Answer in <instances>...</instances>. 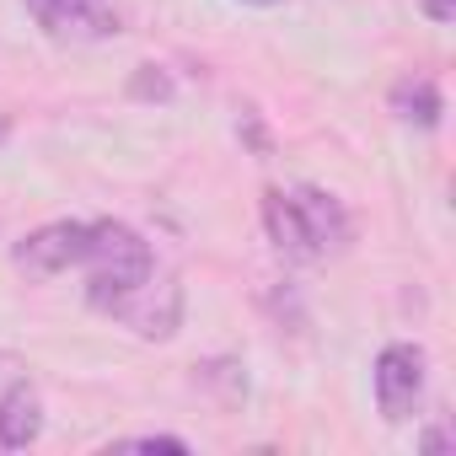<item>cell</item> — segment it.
Returning <instances> with one entry per match:
<instances>
[{
    "label": "cell",
    "instance_id": "6da1fadb",
    "mask_svg": "<svg viewBox=\"0 0 456 456\" xmlns=\"http://www.w3.org/2000/svg\"><path fill=\"white\" fill-rule=\"evenodd\" d=\"M264 225H269V242L296 264H317L349 242V209L333 193L306 188V183L301 188H269L264 193Z\"/></svg>",
    "mask_w": 456,
    "mask_h": 456
},
{
    "label": "cell",
    "instance_id": "7a4b0ae2",
    "mask_svg": "<svg viewBox=\"0 0 456 456\" xmlns=\"http://www.w3.org/2000/svg\"><path fill=\"white\" fill-rule=\"evenodd\" d=\"M86 269V301L97 312H113L124 296H134L151 274H156V253L151 242L124 220H92V248L81 258Z\"/></svg>",
    "mask_w": 456,
    "mask_h": 456
},
{
    "label": "cell",
    "instance_id": "3957f363",
    "mask_svg": "<svg viewBox=\"0 0 456 456\" xmlns=\"http://www.w3.org/2000/svg\"><path fill=\"white\" fill-rule=\"evenodd\" d=\"M22 6L54 44H108L124 33L113 0H22Z\"/></svg>",
    "mask_w": 456,
    "mask_h": 456
},
{
    "label": "cell",
    "instance_id": "277c9868",
    "mask_svg": "<svg viewBox=\"0 0 456 456\" xmlns=\"http://www.w3.org/2000/svg\"><path fill=\"white\" fill-rule=\"evenodd\" d=\"M86 248H92V220H49L12 248V264L28 280H54L65 269H76L86 258Z\"/></svg>",
    "mask_w": 456,
    "mask_h": 456
},
{
    "label": "cell",
    "instance_id": "5b68a950",
    "mask_svg": "<svg viewBox=\"0 0 456 456\" xmlns=\"http://www.w3.org/2000/svg\"><path fill=\"white\" fill-rule=\"evenodd\" d=\"M424 403V349L419 344H387L376 354V408L387 424L413 419Z\"/></svg>",
    "mask_w": 456,
    "mask_h": 456
},
{
    "label": "cell",
    "instance_id": "8992f818",
    "mask_svg": "<svg viewBox=\"0 0 456 456\" xmlns=\"http://www.w3.org/2000/svg\"><path fill=\"white\" fill-rule=\"evenodd\" d=\"M108 317H118L124 328H134L140 338H172L183 328V285L167 274H151L134 296H124Z\"/></svg>",
    "mask_w": 456,
    "mask_h": 456
},
{
    "label": "cell",
    "instance_id": "52a82bcc",
    "mask_svg": "<svg viewBox=\"0 0 456 456\" xmlns=\"http://www.w3.org/2000/svg\"><path fill=\"white\" fill-rule=\"evenodd\" d=\"M44 435V397L38 387L17 381L0 392V451H28Z\"/></svg>",
    "mask_w": 456,
    "mask_h": 456
},
{
    "label": "cell",
    "instance_id": "ba28073f",
    "mask_svg": "<svg viewBox=\"0 0 456 456\" xmlns=\"http://www.w3.org/2000/svg\"><path fill=\"white\" fill-rule=\"evenodd\" d=\"M387 108L397 113V124H413V129H435L440 113H445V97L429 76H403L392 92H387Z\"/></svg>",
    "mask_w": 456,
    "mask_h": 456
},
{
    "label": "cell",
    "instance_id": "9c48e42d",
    "mask_svg": "<svg viewBox=\"0 0 456 456\" xmlns=\"http://www.w3.org/2000/svg\"><path fill=\"white\" fill-rule=\"evenodd\" d=\"M129 92H134V97H156V102H167V97H172V76H167L161 65H140V76H134Z\"/></svg>",
    "mask_w": 456,
    "mask_h": 456
},
{
    "label": "cell",
    "instance_id": "30bf717a",
    "mask_svg": "<svg viewBox=\"0 0 456 456\" xmlns=\"http://www.w3.org/2000/svg\"><path fill=\"white\" fill-rule=\"evenodd\" d=\"M124 451H188V440H177V435H134V440H118Z\"/></svg>",
    "mask_w": 456,
    "mask_h": 456
},
{
    "label": "cell",
    "instance_id": "8fae6325",
    "mask_svg": "<svg viewBox=\"0 0 456 456\" xmlns=\"http://www.w3.org/2000/svg\"><path fill=\"white\" fill-rule=\"evenodd\" d=\"M419 6H424V17H429V22H440V28H445V22H456V0H419Z\"/></svg>",
    "mask_w": 456,
    "mask_h": 456
},
{
    "label": "cell",
    "instance_id": "7c38bea8",
    "mask_svg": "<svg viewBox=\"0 0 456 456\" xmlns=\"http://www.w3.org/2000/svg\"><path fill=\"white\" fill-rule=\"evenodd\" d=\"M419 445H424V451H445V445H451V435H445V429H429Z\"/></svg>",
    "mask_w": 456,
    "mask_h": 456
},
{
    "label": "cell",
    "instance_id": "4fadbf2b",
    "mask_svg": "<svg viewBox=\"0 0 456 456\" xmlns=\"http://www.w3.org/2000/svg\"><path fill=\"white\" fill-rule=\"evenodd\" d=\"M242 6H264L269 12V6H285V0H242Z\"/></svg>",
    "mask_w": 456,
    "mask_h": 456
},
{
    "label": "cell",
    "instance_id": "5bb4252c",
    "mask_svg": "<svg viewBox=\"0 0 456 456\" xmlns=\"http://www.w3.org/2000/svg\"><path fill=\"white\" fill-rule=\"evenodd\" d=\"M6 134H12V124H6V118H0V140H6Z\"/></svg>",
    "mask_w": 456,
    "mask_h": 456
}]
</instances>
